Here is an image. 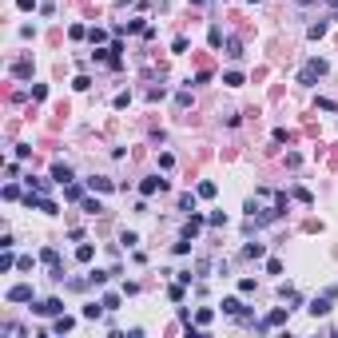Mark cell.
<instances>
[{
  "mask_svg": "<svg viewBox=\"0 0 338 338\" xmlns=\"http://www.w3.org/2000/svg\"><path fill=\"white\" fill-rule=\"evenodd\" d=\"M322 76H326V60H306V64H302V72H298V84H306V88H310V84H318V80H322Z\"/></svg>",
  "mask_w": 338,
  "mask_h": 338,
  "instance_id": "1",
  "label": "cell"
},
{
  "mask_svg": "<svg viewBox=\"0 0 338 338\" xmlns=\"http://www.w3.org/2000/svg\"><path fill=\"white\" fill-rule=\"evenodd\" d=\"M40 263L48 267V275H52L56 282H64V263H60V251H56V247H44V251H40Z\"/></svg>",
  "mask_w": 338,
  "mask_h": 338,
  "instance_id": "2",
  "label": "cell"
},
{
  "mask_svg": "<svg viewBox=\"0 0 338 338\" xmlns=\"http://www.w3.org/2000/svg\"><path fill=\"white\" fill-rule=\"evenodd\" d=\"M4 298L8 302H36V290H32V282H16V286H8Z\"/></svg>",
  "mask_w": 338,
  "mask_h": 338,
  "instance_id": "3",
  "label": "cell"
},
{
  "mask_svg": "<svg viewBox=\"0 0 338 338\" xmlns=\"http://www.w3.org/2000/svg\"><path fill=\"white\" fill-rule=\"evenodd\" d=\"M32 310L44 314V318H56V314H64V302L60 298H40V302H32Z\"/></svg>",
  "mask_w": 338,
  "mask_h": 338,
  "instance_id": "4",
  "label": "cell"
},
{
  "mask_svg": "<svg viewBox=\"0 0 338 338\" xmlns=\"http://www.w3.org/2000/svg\"><path fill=\"white\" fill-rule=\"evenodd\" d=\"M286 314H290V306H275V310H271L263 322H255V330H271V326H282V322H286Z\"/></svg>",
  "mask_w": 338,
  "mask_h": 338,
  "instance_id": "5",
  "label": "cell"
},
{
  "mask_svg": "<svg viewBox=\"0 0 338 338\" xmlns=\"http://www.w3.org/2000/svg\"><path fill=\"white\" fill-rule=\"evenodd\" d=\"M159 191H167V179H159V175H147V179L139 183V195H143V199H151V195H159Z\"/></svg>",
  "mask_w": 338,
  "mask_h": 338,
  "instance_id": "6",
  "label": "cell"
},
{
  "mask_svg": "<svg viewBox=\"0 0 338 338\" xmlns=\"http://www.w3.org/2000/svg\"><path fill=\"white\" fill-rule=\"evenodd\" d=\"M314 318H326L330 314V294H318V298H310V306H306Z\"/></svg>",
  "mask_w": 338,
  "mask_h": 338,
  "instance_id": "7",
  "label": "cell"
},
{
  "mask_svg": "<svg viewBox=\"0 0 338 338\" xmlns=\"http://www.w3.org/2000/svg\"><path fill=\"white\" fill-rule=\"evenodd\" d=\"M88 183V191H100V195H108V191H115V183L108 179V175H92V179H84Z\"/></svg>",
  "mask_w": 338,
  "mask_h": 338,
  "instance_id": "8",
  "label": "cell"
},
{
  "mask_svg": "<svg viewBox=\"0 0 338 338\" xmlns=\"http://www.w3.org/2000/svg\"><path fill=\"white\" fill-rule=\"evenodd\" d=\"M52 179H56L60 187H68V183H76V175H72V167H68V163H52Z\"/></svg>",
  "mask_w": 338,
  "mask_h": 338,
  "instance_id": "9",
  "label": "cell"
},
{
  "mask_svg": "<svg viewBox=\"0 0 338 338\" xmlns=\"http://www.w3.org/2000/svg\"><path fill=\"white\" fill-rule=\"evenodd\" d=\"M104 310H108L104 302H88V306L80 310V318H88V322H96V318H104Z\"/></svg>",
  "mask_w": 338,
  "mask_h": 338,
  "instance_id": "10",
  "label": "cell"
},
{
  "mask_svg": "<svg viewBox=\"0 0 338 338\" xmlns=\"http://www.w3.org/2000/svg\"><path fill=\"white\" fill-rule=\"evenodd\" d=\"M72 326H76V318H72V314H56V322H52V334H68Z\"/></svg>",
  "mask_w": 338,
  "mask_h": 338,
  "instance_id": "11",
  "label": "cell"
},
{
  "mask_svg": "<svg viewBox=\"0 0 338 338\" xmlns=\"http://www.w3.org/2000/svg\"><path fill=\"white\" fill-rule=\"evenodd\" d=\"M326 32H330V20H314V24L306 28V36H310V40H322Z\"/></svg>",
  "mask_w": 338,
  "mask_h": 338,
  "instance_id": "12",
  "label": "cell"
},
{
  "mask_svg": "<svg viewBox=\"0 0 338 338\" xmlns=\"http://www.w3.org/2000/svg\"><path fill=\"white\" fill-rule=\"evenodd\" d=\"M84 187H88V183H68V187H64V199H72V203H84Z\"/></svg>",
  "mask_w": 338,
  "mask_h": 338,
  "instance_id": "13",
  "label": "cell"
},
{
  "mask_svg": "<svg viewBox=\"0 0 338 338\" xmlns=\"http://www.w3.org/2000/svg\"><path fill=\"white\" fill-rule=\"evenodd\" d=\"M199 227H203V215H195V211H191V219L183 223V235H187V239H195V235H199Z\"/></svg>",
  "mask_w": 338,
  "mask_h": 338,
  "instance_id": "14",
  "label": "cell"
},
{
  "mask_svg": "<svg viewBox=\"0 0 338 338\" xmlns=\"http://www.w3.org/2000/svg\"><path fill=\"white\" fill-rule=\"evenodd\" d=\"M12 76H16V80H28V76H32V60H16V64H12Z\"/></svg>",
  "mask_w": 338,
  "mask_h": 338,
  "instance_id": "15",
  "label": "cell"
},
{
  "mask_svg": "<svg viewBox=\"0 0 338 338\" xmlns=\"http://www.w3.org/2000/svg\"><path fill=\"white\" fill-rule=\"evenodd\" d=\"M207 44H211V48H223L227 40H223V28H219V24H211V28H207Z\"/></svg>",
  "mask_w": 338,
  "mask_h": 338,
  "instance_id": "16",
  "label": "cell"
},
{
  "mask_svg": "<svg viewBox=\"0 0 338 338\" xmlns=\"http://www.w3.org/2000/svg\"><path fill=\"white\" fill-rule=\"evenodd\" d=\"M215 191H219V187H215L211 179H203V183L195 187V195H199V199H215Z\"/></svg>",
  "mask_w": 338,
  "mask_h": 338,
  "instance_id": "17",
  "label": "cell"
},
{
  "mask_svg": "<svg viewBox=\"0 0 338 338\" xmlns=\"http://www.w3.org/2000/svg\"><path fill=\"white\" fill-rule=\"evenodd\" d=\"M76 259H80V263H92V259H96V247H92V243H80V247H76Z\"/></svg>",
  "mask_w": 338,
  "mask_h": 338,
  "instance_id": "18",
  "label": "cell"
},
{
  "mask_svg": "<svg viewBox=\"0 0 338 338\" xmlns=\"http://www.w3.org/2000/svg\"><path fill=\"white\" fill-rule=\"evenodd\" d=\"M263 255H267L263 243H247V247H243V259H263Z\"/></svg>",
  "mask_w": 338,
  "mask_h": 338,
  "instance_id": "19",
  "label": "cell"
},
{
  "mask_svg": "<svg viewBox=\"0 0 338 338\" xmlns=\"http://www.w3.org/2000/svg\"><path fill=\"white\" fill-rule=\"evenodd\" d=\"M211 318H215L211 306H199V310H195V326H211Z\"/></svg>",
  "mask_w": 338,
  "mask_h": 338,
  "instance_id": "20",
  "label": "cell"
},
{
  "mask_svg": "<svg viewBox=\"0 0 338 338\" xmlns=\"http://www.w3.org/2000/svg\"><path fill=\"white\" fill-rule=\"evenodd\" d=\"M84 211H88V215H100V211H104V203H100V199H92V195H84Z\"/></svg>",
  "mask_w": 338,
  "mask_h": 338,
  "instance_id": "21",
  "label": "cell"
},
{
  "mask_svg": "<svg viewBox=\"0 0 338 338\" xmlns=\"http://www.w3.org/2000/svg\"><path fill=\"white\" fill-rule=\"evenodd\" d=\"M12 267H16V255H12V247H8V251H4V255H0V271H4V275H8V271H12Z\"/></svg>",
  "mask_w": 338,
  "mask_h": 338,
  "instance_id": "22",
  "label": "cell"
},
{
  "mask_svg": "<svg viewBox=\"0 0 338 338\" xmlns=\"http://www.w3.org/2000/svg\"><path fill=\"white\" fill-rule=\"evenodd\" d=\"M52 183H56V179H32V175H28V187H32V191H48Z\"/></svg>",
  "mask_w": 338,
  "mask_h": 338,
  "instance_id": "23",
  "label": "cell"
},
{
  "mask_svg": "<svg viewBox=\"0 0 338 338\" xmlns=\"http://www.w3.org/2000/svg\"><path fill=\"white\" fill-rule=\"evenodd\" d=\"M223 84H227V88H243V72H227Z\"/></svg>",
  "mask_w": 338,
  "mask_h": 338,
  "instance_id": "24",
  "label": "cell"
},
{
  "mask_svg": "<svg viewBox=\"0 0 338 338\" xmlns=\"http://www.w3.org/2000/svg\"><path fill=\"white\" fill-rule=\"evenodd\" d=\"M183 286H187V282H175V286H167L171 302H183V294H187V290H183Z\"/></svg>",
  "mask_w": 338,
  "mask_h": 338,
  "instance_id": "25",
  "label": "cell"
},
{
  "mask_svg": "<svg viewBox=\"0 0 338 338\" xmlns=\"http://www.w3.org/2000/svg\"><path fill=\"white\" fill-rule=\"evenodd\" d=\"M0 334H12V338H20V334H24V326H20V322H4V326H0Z\"/></svg>",
  "mask_w": 338,
  "mask_h": 338,
  "instance_id": "26",
  "label": "cell"
},
{
  "mask_svg": "<svg viewBox=\"0 0 338 338\" xmlns=\"http://www.w3.org/2000/svg\"><path fill=\"white\" fill-rule=\"evenodd\" d=\"M179 207H183V211H195V195L183 191V195H179Z\"/></svg>",
  "mask_w": 338,
  "mask_h": 338,
  "instance_id": "27",
  "label": "cell"
},
{
  "mask_svg": "<svg viewBox=\"0 0 338 338\" xmlns=\"http://www.w3.org/2000/svg\"><path fill=\"white\" fill-rule=\"evenodd\" d=\"M227 56L239 60V56H243V44H239V40H227Z\"/></svg>",
  "mask_w": 338,
  "mask_h": 338,
  "instance_id": "28",
  "label": "cell"
},
{
  "mask_svg": "<svg viewBox=\"0 0 338 338\" xmlns=\"http://www.w3.org/2000/svg\"><path fill=\"white\" fill-rule=\"evenodd\" d=\"M108 275H112V271H92L88 279H92V286H104V282H108Z\"/></svg>",
  "mask_w": 338,
  "mask_h": 338,
  "instance_id": "29",
  "label": "cell"
},
{
  "mask_svg": "<svg viewBox=\"0 0 338 338\" xmlns=\"http://www.w3.org/2000/svg\"><path fill=\"white\" fill-rule=\"evenodd\" d=\"M68 36H72V40H84V36H88V28H84V24H72V28H68Z\"/></svg>",
  "mask_w": 338,
  "mask_h": 338,
  "instance_id": "30",
  "label": "cell"
},
{
  "mask_svg": "<svg viewBox=\"0 0 338 338\" xmlns=\"http://www.w3.org/2000/svg\"><path fill=\"white\" fill-rule=\"evenodd\" d=\"M88 40H92V44H104V40H108V32H104V28H92V32H88Z\"/></svg>",
  "mask_w": 338,
  "mask_h": 338,
  "instance_id": "31",
  "label": "cell"
},
{
  "mask_svg": "<svg viewBox=\"0 0 338 338\" xmlns=\"http://www.w3.org/2000/svg\"><path fill=\"white\" fill-rule=\"evenodd\" d=\"M72 88H76V92H88V88H92V80H88V76H76V80H72Z\"/></svg>",
  "mask_w": 338,
  "mask_h": 338,
  "instance_id": "32",
  "label": "cell"
},
{
  "mask_svg": "<svg viewBox=\"0 0 338 338\" xmlns=\"http://www.w3.org/2000/svg\"><path fill=\"white\" fill-rule=\"evenodd\" d=\"M175 108H191V92H187V88L175 96Z\"/></svg>",
  "mask_w": 338,
  "mask_h": 338,
  "instance_id": "33",
  "label": "cell"
},
{
  "mask_svg": "<svg viewBox=\"0 0 338 338\" xmlns=\"http://www.w3.org/2000/svg\"><path fill=\"white\" fill-rule=\"evenodd\" d=\"M4 199H8V203H16V199H20V187H16V183H8V187H4Z\"/></svg>",
  "mask_w": 338,
  "mask_h": 338,
  "instance_id": "34",
  "label": "cell"
},
{
  "mask_svg": "<svg viewBox=\"0 0 338 338\" xmlns=\"http://www.w3.org/2000/svg\"><path fill=\"white\" fill-rule=\"evenodd\" d=\"M294 199H298V203H306V207H310V203H314V195H310V191H306V187H298V191H294Z\"/></svg>",
  "mask_w": 338,
  "mask_h": 338,
  "instance_id": "35",
  "label": "cell"
},
{
  "mask_svg": "<svg viewBox=\"0 0 338 338\" xmlns=\"http://www.w3.org/2000/svg\"><path fill=\"white\" fill-rule=\"evenodd\" d=\"M119 243H123V247H135V243H139V235H135V231H123V235H119Z\"/></svg>",
  "mask_w": 338,
  "mask_h": 338,
  "instance_id": "36",
  "label": "cell"
},
{
  "mask_svg": "<svg viewBox=\"0 0 338 338\" xmlns=\"http://www.w3.org/2000/svg\"><path fill=\"white\" fill-rule=\"evenodd\" d=\"M100 302H104V306H108V310H119V294H104V298H100Z\"/></svg>",
  "mask_w": 338,
  "mask_h": 338,
  "instance_id": "37",
  "label": "cell"
},
{
  "mask_svg": "<svg viewBox=\"0 0 338 338\" xmlns=\"http://www.w3.org/2000/svg\"><path fill=\"white\" fill-rule=\"evenodd\" d=\"M207 223H211V227H223L227 215H223V211H211V215H207Z\"/></svg>",
  "mask_w": 338,
  "mask_h": 338,
  "instance_id": "38",
  "label": "cell"
},
{
  "mask_svg": "<svg viewBox=\"0 0 338 338\" xmlns=\"http://www.w3.org/2000/svg\"><path fill=\"white\" fill-rule=\"evenodd\" d=\"M159 167H163V171L175 167V155H171V151H163V155H159Z\"/></svg>",
  "mask_w": 338,
  "mask_h": 338,
  "instance_id": "39",
  "label": "cell"
},
{
  "mask_svg": "<svg viewBox=\"0 0 338 338\" xmlns=\"http://www.w3.org/2000/svg\"><path fill=\"white\" fill-rule=\"evenodd\" d=\"M171 52L179 56V52H187V36H175V44H171Z\"/></svg>",
  "mask_w": 338,
  "mask_h": 338,
  "instance_id": "40",
  "label": "cell"
},
{
  "mask_svg": "<svg viewBox=\"0 0 338 338\" xmlns=\"http://www.w3.org/2000/svg\"><path fill=\"white\" fill-rule=\"evenodd\" d=\"M12 155H16V159H28V155H32V147H28V143H16V151H12Z\"/></svg>",
  "mask_w": 338,
  "mask_h": 338,
  "instance_id": "41",
  "label": "cell"
},
{
  "mask_svg": "<svg viewBox=\"0 0 338 338\" xmlns=\"http://www.w3.org/2000/svg\"><path fill=\"white\" fill-rule=\"evenodd\" d=\"M16 271H32V255H20L16 259Z\"/></svg>",
  "mask_w": 338,
  "mask_h": 338,
  "instance_id": "42",
  "label": "cell"
},
{
  "mask_svg": "<svg viewBox=\"0 0 338 338\" xmlns=\"http://www.w3.org/2000/svg\"><path fill=\"white\" fill-rule=\"evenodd\" d=\"M267 275H282V263H279V259H267Z\"/></svg>",
  "mask_w": 338,
  "mask_h": 338,
  "instance_id": "43",
  "label": "cell"
},
{
  "mask_svg": "<svg viewBox=\"0 0 338 338\" xmlns=\"http://www.w3.org/2000/svg\"><path fill=\"white\" fill-rule=\"evenodd\" d=\"M239 290L243 294H255V279H239Z\"/></svg>",
  "mask_w": 338,
  "mask_h": 338,
  "instance_id": "44",
  "label": "cell"
},
{
  "mask_svg": "<svg viewBox=\"0 0 338 338\" xmlns=\"http://www.w3.org/2000/svg\"><path fill=\"white\" fill-rule=\"evenodd\" d=\"M16 4H20L24 12H32V8H36V0H16Z\"/></svg>",
  "mask_w": 338,
  "mask_h": 338,
  "instance_id": "45",
  "label": "cell"
},
{
  "mask_svg": "<svg viewBox=\"0 0 338 338\" xmlns=\"http://www.w3.org/2000/svg\"><path fill=\"white\" fill-rule=\"evenodd\" d=\"M330 4H334V24H338V0H330Z\"/></svg>",
  "mask_w": 338,
  "mask_h": 338,
  "instance_id": "46",
  "label": "cell"
},
{
  "mask_svg": "<svg viewBox=\"0 0 338 338\" xmlns=\"http://www.w3.org/2000/svg\"><path fill=\"white\" fill-rule=\"evenodd\" d=\"M191 4H203V0H191Z\"/></svg>",
  "mask_w": 338,
  "mask_h": 338,
  "instance_id": "47",
  "label": "cell"
}]
</instances>
